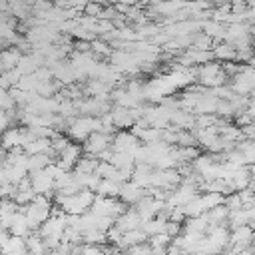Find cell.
Returning a JSON list of instances; mask_svg holds the SVG:
<instances>
[{
    "label": "cell",
    "mask_w": 255,
    "mask_h": 255,
    "mask_svg": "<svg viewBox=\"0 0 255 255\" xmlns=\"http://www.w3.org/2000/svg\"><path fill=\"white\" fill-rule=\"evenodd\" d=\"M54 199L58 203V209H62L64 213H68V215H84V213H88L92 209V205L96 201V191L82 189L76 195H60V193H56Z\"/></svg>",
    "instance_id": "obj_1"
},
{
    "label": "cell",
    "mask_w": 255,
    "mask_h": 255,
    "mask_svg": "<svg viewBox=\"0 0 255 255\" xmlns=\"http://www.w3.org/2000/svg\"><path fill=\"white\" fill-rule=\"evenodd\" d=\"M112 143H114V135L104 133V131H94V133L84 141L82 147H84V153L100 157L106 149H112Z\"/></svg>",
    "instance_id": "obj_2"
},
{
    "label": "cell",
    "mask_w": 255,
    "mask_h": 255,
    "mask_svg": "<svg viewBox=\"0 0 255 255\" xmlns=\"http://www.w3.org/2000/svg\"><path fill=\"white\" fill-rule=\"evenodd\" d=\"M30 179H32V187L38 195H48L50 197V193L56 191V179H54V175L48 173V169L32 171Z\"/></svg>",
    "instance_id": "obj_3"
},
{
    "label": "cell",
    "mask_w": 255,
    "mask_h": 255,
    "mask_svg": "<svg viewBox=\"0 0 255 255\" xmlns=\"http://www.w3.org/2000/svg\"><path fill=\"white\" fill-rule=\"evenodd\" d=\"M139 145H141V141H139L137 135H133V133L128 131V129H122V131H118V133L114 135L112 149H114V151H128V153L133 155V151H135Z\"/></svg>",
    "instance_id": "obj_4"
},
{
    "label": "cell",
    "mask_w": 255,
    "mask_h": 255,
    "mask_svg": "<svg viewBox=\"0 0 255 255\" xmlns=\"http://www.w3.org/2000/svg\"><path fill=\"white\" fill-rule=\"evenodd\" d=\"M141 215L137 213V209H128L124 211L118 219H116V227L122 231V233H128V231H135V229H141Z\"/></svg>",
    "instance_id": "obj_5"
},
{
    "label": "cell",
    "mask_w": 255,
    "mask_h": 255,
    "mask_svg": "<svg viewBox=\"0 0 255 255\" xmlns=\"http://www.w3.org/2000/svg\"><path fill=\"white\" fill-rule=\"evenodd\" d=\"M145 195V189H141L139 185H135L133 181H128L122 185L120 189V199L126 203V205H137Z\"/></svg>",
    "instance_id": "obj_6"
},
{
    "label": "cell",
    "mask_w": 255,
    "mask_h": 255,
    "mask_svg": "<svg viewBox=\"0 0 255 255\" xmlns=\"http://www.w3.org/2000/svg\"><path fill=\"white\" fill-rule=\"evenodd\" d=\"M20 60H22V52H20L18 46H14V48H4L2 54H0V68H2V74H4V72H10V70H14V68H18Z\"/></svg>",
    "instance_id": "obj_7"
},
{
    "label": "cell",
    "mask_w": 255,
    "mask_h": 255,
    "mask_svg": "<svg viewBox=\"0 0 255 255\" xmlns=\"http://www.w3.org/2000/svg\"><path fill=\"white\" fill-rule=\"evenodd\" d=\"M201 32H203V34H207L215 44H219L221 40H225L227 26H223V22H217V20H205V22H203Z\"/></svg>",
    "instance_id": "obj_8"
},
{
    "label": "cell",
    "mask_w": 255,
    "mask_h": 255,
    "mask_svg": "<svg viewBox=\"0 0 255 255\" xmlns=\"http://www.w3.org/2000/svg\"><path fill=\"white\" fill-rule=\"evenodd\" d=\"M213 56L217 60H223V62H231V60H237V50L227 44V42H219L213 46Z\"/></svg>",
    "instance_id": "obj_9"
},
{
    "label": "cell",
    "mask_w": 255,
    "mask_h": 255,
    "mask_svg": "<svg viewBox=\"0 0 255 255\" xmlns=\"http://www.w3.org/2000/svg\"><path fill=\"white\" fill-rule=\"evenodd\" d=\"M120 189H122V185L118 181H114V179H102L100 185H98V189H96V193L102 195V197H120Z\"/></svg>",
    "instance_id": "obj_10"
},
{
    "label": "cell",
    "mask_w": 255,
    "mask_h": 255,
    "mask_svg": "<svg viewBox=\"0 0 255 255\" xmlns=\"http://www.w3.org/2000/svg\"><path fill=\"white\" fill-rule=\"evenodd\" d=\"M104 4H100V2H88L86 4V8H84V14L86 16H94V18H100V14L104 12Z\"/></svg>",
    "instance_id": "obj_11"
},
{
    "label": "cell",
    "mask_w": 255,
    "mask_h": 255,
    "mask_svg": "<svg viewBox=\"0 0 255 255\" xmlns=\"http://www.w3.org/2000/svg\"><path fill=\"white\" fill-rule=\"evenodd\" d=\"M118 2H122V4H126V6H135L139 0H118Z\"/></svg>",
    "instance_id": "obj_12"
},
{
    "label": "cell",
    "mask_w": 255,
    "mask_h": 255,
    "mask_svg": "<svg viewBox=\"0 0 255 255\" xmlns=\"http://www.w3.org/2000/svg\"><path fill=\"white\" fill-rule=\"evenodd\" d=\"M253 52H255V42H253Z\"/></svg>",
    "instance_id": "obj_13"
}]
</instances>
